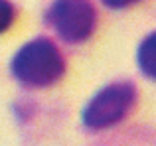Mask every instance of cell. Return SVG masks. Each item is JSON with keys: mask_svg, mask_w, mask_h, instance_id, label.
Instances as JSON below:
<instances>
[{"mask_svg": "<svg viewBox=\"0 0 156 146\" xmlns=\"http://www.w3.org/2000/svg\"><path fill=\"white\" fill-rule=\"evenodd\" d=\"M48 22L61 40L79 43L93 34L97 14L91 0H55L48 10Z\"/></svg>", "mask_w": 156, "mask_h": 146, "instance_id": "3", "label": "cell"}, {"mask_svg": "<svg viewBox=\"0 0 156 146\" xmlns=\"http://www.w3.org/2000/svg\"><path fill=\"white\" fill-rule=\"evenodd\" d=\"M101 2H103L105 6H109V8L121 10V8H126V6H133V4H136L138 0H101Z\"/></svg>", "mask_w": 156, "mask_h": 146, "instance_id": "6", "label": "cell"}, {"mask_svg": "<svg viewBox=\"0 0 156 146\" xmlns=\"http://www.w3.org/2000/svg\"><path fill=\"white\" fill-rule=\"evenodd\" d=\"M65 73V61L53 42L36 38L12 57V75L26 87H50Z\"/></svg>", "mask_w": 156, "mask_h": 146, "instance_id": "1", "label": "cell"}, {"mask_svg": "<svg viewBox=\"0 0 156 146\" xmlns=\"http://www.w3.org/2000/svg\"><path fill=\"white\" fill-rule=\"evenodd\" d=\"M14 16H16L14 6H12L8 0H0V34H4V32L12 26Z\"/></svg>", "mask_w": 156, "mask_h": 146, "instance_id": "5", "label": "cell"}, {"mask_svg": "<svg viewBox=\"0 0 156 146\" xmlns=\"http://www.w3.org/2000/svg\"><path fill=\"white\" fill-rule=\"evenodd\" d=\"M138 67L146 77L156 81V32L146 36L138 47Z\"/></svg>", "mask_w": 156, "mask_h": 146, "instance_id": "4", "label": "cell"}, {"mask_svg": "<svg viewBox=\"0 0 156 146\" xmlns=\"http://www.w3.org/2000/svg\"><path fill=\"white\" fill-rule=\"evenodd\" d=\"M136 101V89L133 83H111L101 89L83 109V124L91 130H103L121 123Z\"/></svg>", "mask_w": 156, "mask_h": 146, "instance_id": "2", "label": "cell"}]
</instances>
